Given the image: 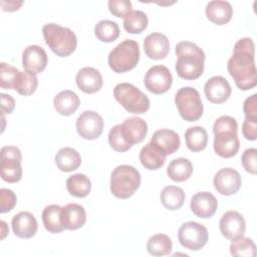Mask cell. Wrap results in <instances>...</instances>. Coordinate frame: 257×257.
<instances>
[{
  "label": "cell",
  "instance_id": "9",
  "mask_svg": "<svg viewBox=\"0 0 257 257\" xmlns=\"http://www.w3.org/2000/svg\"><path fill=\"white\" fill-rule=\"evenodd\" d=\"M178 239L180 244L186 249L198 251L207 244L209 234L204 225L194 221H189L179 228Z\"/></svg>",
  "mask_w": 257,
  "mask_h": 257
},
{
  "label": "cell",
  "instance_id": "46",
  "mask_svg": "<svg viewBox=\"0 0 257 257\" xmlns=\"http://www.w3.org/2000/svg\"><path fill=\"white\" fill-rule=\"evenodd\" d=\"M23 4V1H4L2 0L1 1V6H2V9L4 11H15V10H18L21 5Z\"/></svg>",
  "mask_w": 257,
  "mask_h": 257
},
{
  "label": "cell",
  "instance_id": "37",
  "mask_svg": "<svg viewBox=\"0 0 257 257\" xmlns=\"http://www.w3.org/2000/svg\"><path fill=\"white\" fill-rule=\"evenodd\" d=\"M230 253L238 257H255L256 246L252 239L243 236L238 240L232 241L230 244Z\"/></svg>",
  "mask_w": 257,
  "mask_h": 257
},
{
  "label": "cell",
  "instance_id": "19",
  "mask_svg": "<svg viewBox=\"0 0 257 257\" xmlns=\"http://www.w3.org/2000/svg\"><path fill=\"white\" fill-rule=\"evenodd\" d=\"M12 230L15 236L22 239L32 238L37 232V221L35 217L27 211H22L16 214L11 221Z\"/></svg>",
  "mask_w": 257,
  "mask_h": 257
},
{
  "label": "cell",
  "instance_id": "7",
  "mask_svg": "<svg viewBox=\"0 0 257 257\" xmlns=\"http://www.w3.org/2000/svg\"><path fill=\"white\" fill-rule=\"evenodd\" d=\"M113 95L121 106L131 113H145L150 108L149 97L137 86L128 82H120L113 88Z\"/></svg>",
  "mask_w": 257,
  "mask_h": 257
},
{
  "label": "cell",
  "instance_id": "16",
  "mask_svg": "<svg viewBox=\"0 0 257 257\" xmlns=\"http://www.w3.org/2000/svg\"><path fill=\"white\" fill-rule=\"evenodd\" d=\"M204 91L209 101L218 104L225 102L230 97L232 88L225 77L216 75L206 81Z\"/></svg>",
  "mask_w": 257,
  "mask_h": 257
},
{
  "label": "cell",
  "instance_id": "39",
  "mask_svg": "<svg viewBox=\"0 0 257 257\" xmlns=\"http://www.w3.org/2000/svg\"><path fill=\"white\" fill-rule=\"evenodd\" d=\"M109 146L116 152H126L132 148L126 140L124 139L121 131V124H115L108 133Z\"/></svg>",
  "mask_w": 257,
  "mask_h": 257
},
{
  "label": "cell",
  "instance_id": "1",
  "mask_svg": "<svg viewBox=\"0 0 257 257\" xmlns=\"http://www.w3.org/2000/svg\"><path fill=\"white\" fill-rule=\"evenodd\" d=\"M255 45L251 38L239 39L227 63V69L238 88L248 90L257 83L255 66Z\"/></svg>",
  "mask_w": 257,
  "mask_h": 257
},
{
  "label": "cell",
  "instance_id": "45",
  "mask_svg": "<svg viewBox=\"0 0 257 257\" xmlns=\"http://www.w3.org/2000/svg\"><path fill=\"white\" fill-rule=\"evenodd\" d=\"M1 98V115L4 113H11L15 107V100L14 98L6 93H0Z\"/></svg>",
  "mask_w": 257,
  "mask_h": 257
},
{
  "label": "cell",
  "instance_id": "12",
  "mask_svg": "<svg viewBox=\"0 0 257 257\" xmlns=\"http://www.w3.org/2000/svg\"><path fill=\"white\" fill-rule=\"evenodd\" d=\"M103 125L101 115L93 110L83 111L76 119L77 134L85 140L97 139L102 133Z\"/></svg>",
  "mask_w": 257,
  "mask_h": 257
},
{
  "label": "cell",
  "instance_id": "43",
  "mask_svg": "<svg viewBox=\"0 0 257 257\" xmlns=\"http://www.w3.org/2000/svg\"><path fill=\"white\" fill-rule=\"evenodd\" d=\"M245 118L257 120V94L254 93L247 97L243 104Z\"/></svg>",
  "mask_w": 257,
  "mask_h": 257
},
{
  "label": "cell",
  "instance_id": "17",
  "mask_svg": "<svg viewBox=\"0 0 257 257\" xmlns=\"http://www.w3.org/2000/svg\"><path fill=\"white\" fill-rule=\"evenodd\" d=\"M144 50L149 58L163 59L170 51V42L168 37L160 32L149 34L144 40Z\"/></svg>",
  "mask_w": 257,
  "mask_h": 257
},
{
  "label": "cell",
  "instance_id": "27",
  "mask_svg": "<svg viewBox=\"0 0 257 257\" xmlns=\"http://www.w3.org/2000/svg\"><path fill=\"white\" fill-rule=\"evenodd\" d=\"M55 164L62 172H72L81 164V157L78 152L70 147L62 148L55 156Z\"/></svg>",
  "mask_w": 257,
  "mask_h": 257
},
{
  "label": "cell",
  "instance_id": "32",
  "mask_svg": "<svg viewBox=\"0 0 257 257\" xmlns=\"http://www.w3.org/2000/svg\"><path fill=\"white\" fill-rule=\"evenodd\" d=\"M66 189L70 195L76 198H84L90 193L91 183L85 175L75 174L66 180Z\"/></svg>",
  "mask_w": 257,
  "mask_h": 257
},
{
  "label": "cell",
  "instance_id": "23",
  "mask_svg": "<svg viewBox=\"0 0 257 257\" xmlns=\"http://www.w3.org/2000/svg\"><path fill=\"white\" fill-rule=\"evenodd\" d=\"M206 15L215 24L223 25L229 22L233 15V8L228 1L213 0L206 5Z\"/></svg>",
  "mask_w": 257,
  "mask_h": 257
},
{
  "label": "cell",
  "instance_id": "6",
  "mask_svg": "<svg viewBox=\"0 0 257 257\" xmlns=\"http://www.w3.org/2000/svg\"><path fill=\"white\" fill-rule=\"evenodd\" d=\"M139 59V43L133 39H125L109 52L107 62L114 72L123 73L135 68Z\"/></svg>",
  "mask_w": 257,
  "mask_h": 257
},
{
  "label": "cell",
  "instance_id": "10",
  "mask_svg": "<svg viewBox=\"0 0 257 257\" xmlns=\"http://www.w3.org/2000/svg\"><path fill=\"white\" fill-rule=\"evenodd\" d=\"M1 178L8 183H17L22 178L21 152L17 147L5 146L1 149Z\"/></svg>",
  "mask_w": 257,
  "mask_h": 257
},
{
  "label": "cell",
  "instance_id": "24",
  "mask_svg": "<svg viewBox=\"0 0 257 257\" xmlns=\"http://www.w3.org/2000/svg\"><path fill=\"white\" fill-rule=\"evenodd\" d=\"M151 142L158 146L167 156L174 154L180 148V137L179 135L169 128H161L154 133Z\"/></svg>",
  "mask_w": 257,
  "mask_h": 257
},
{
  "label": "cell",
  "instance_id": "22",
  "mask_svg": "<svg viewBox=\"0 0 257 257\" xmlns=\"http://www.w3.org/2000/svg\"><path fill=\"white\" fill-rule=\"evenodd\" d=\"M62 224L67 230H76L81 228L86 221L84 208L76 203H70L61 209Z\"/></svg>",
  "mask_w": 257,
  "mask_h": 257
},
{
  "label": "cell",
  "instance_id": "18",
  "mask_svg": "<svg viewBox=\"0 0 257 257\" xmlns=\"http://www.w3.org/2000/svg\"><path fill=\"white\" fill-rule=\"evenodd\" d=\"M192 212L199 218H210L217 210L218 202L215 196L209 192H200L195 194L190 203Z\"/></svg>",
  "mask_w": 257,
  "mask_h": 257
},
{
  "label": "cell",
  "instance_id": "14",
  "mask_svg": "<svg viewBox=\"0 0 257 257\" xmlns=\"http://www.w3.org/2000/svg\"><path fill=\"white\" fill-rule=\"evenodd\" d=\"M215 189L224 196L236 194L242 184L240 174L232 168H224L219 170L214 176Z\"/></svg>",
  "mask_w": 257,
  "mask_h": 257
},
{
  "label": "cell",
  "instance_id": "13",
  "mask_svg": "<svg viewBox=\"0 0 257 257\" xmlns=\"http://www.w3.org/2000/svg\"><path fill=\"white\" fill-rule=\"evenodd\" d=\"M219 227L225 238L230 241H235L244 236L246 224L243 216L239 212L228 211L221 217Z\"/></svg>",
  "mask_w": 257,
  "mask_h": 257
},
{
  "label": "cell",
  "instance_id": "8",
  "mask_svg": "<svg viewBox=\"0 0 257 257\" xmlns=\"http://www.w3.org/2000/svg\"><path fill=\"white\" fill-rule=\"evenodd\" d=\"M175 103L183 119L198 120L203 114V103L199 91L191 86L180 88L175 95Z\"/></svg>",
  "mask_w": 257,
  "mask_h": 257
},
{
  "label": "cell",
  "instance_id": "42",
  "mask_svg": "<svg viewBox=\"0 0 257 257\" xmlns=\"http://www.w3.org/2000/svg\"><path fill=\"white\" fill-rule=\"evenodd\" d=\"M256 156L257 150L255 148H250L244 151L241 157L242 166L246 172L255 175L256 174Z\"/></svg>",
  "mask_w": 257,
  "mask_h": 257
},
{
  "label": "cell",
  "instance_id": "30",
  "mask_svg": "<svg viewBox=\"0 0 257 257\" xmlns=\"http://www.w3.org/2000/svg\"><path fill=\"white\" fill-rule=\"evenodd\" d=\"M160 199L166 209L175 211L183 206L185 201V193L180 187L167 186L162 190Z\"/></svg>",
  "mask_w": 257,
  "mask_h": 257
},
{
  "label": "cell",
  "instance_id": "11",
  "mask_svg": "<svg viewBox=\"0 0 257 257\" xmlns=\"http://www.w3.org/2000/svg\"><path fill=\"white\" fill-rule=\"evenodd\" d=\"M144 82L149 91L161 94L170 89L173 83V76L167 66L155 65L147 71Z\"/></svg>",
  "mask_w": 257,
  "mask_h": 257
},
{
  "label": "cell",
  "instance_id": "3",
  "mask_svg": "<svg viewBox=\"0 0 257 257\" xmlns=\"http://www.w3.org/2000/svg\"><path fill=\"white\" fill-rule=\"evenodd\" d=\"M238 124L234 117L222 115L216 119L213 125L214 151L222 158H232L239 150L240 142L237 136Z\"/></svg>",
  "mask_w": 257,
  "mask_h": 257
},
{
  "label": "cell",
  "instance_id": "4",
  "mask_svg": "<svg viewBox=\"0 0 257 257\" xmlns=\"http://www.w3.org/2000/svg\"><path fill=\"white\" fill-rule=\"evenodd\" d=\"M42 33L45 43L57 56L66 57L76 48V35L67 27H62L56 23H47L43 25Z\"/></svg>",
  "mask_w": 257,
  "mask_h": 257
},
{
  "label": "cell",
  "instance_id": "26",
  "mask_svg": "<svg viewBox=\"0 0 257 257\" xmlns=\"http://www.w3.org/2000/svg\"><path fill=\"white\" fill-rule=\"evenodd\" d=\"M80 100L78 95L72 90H62L58 92L53 99L55 110L61 115L72 114L79 106Z\"/></svg>",
  "mask_w": 257,
  "mask_h": 257
},
{
  "label": "cell",
  "instance_id": "15",
  "mask_svg": "<svg viewBox=\"0 0 257 257\" xmlns=\"http://www.w3.org/2000/svg\"><path fill=\"white\" fill-rule=\"evenodd\" d=\"M48 61L45 50L39 45H29L22 53V65L25 71L37 74L44 70Z\"/></svg>",
  "mask_w": 257,
  "mask_h": 257
},
{
  "label": "cell",
  "instance_id": "40",
  "mask_svg": "<svg viewBox=\"0 0 257 257\" xmlns=\"http://www.w3.org/2000/svg\"><path fill=\"white\" fill-rule=\"evenodd\" d=\"M133 6L130 0H109L108 1V9L111 14L116 17H125L128 13H131Z\"/></svg>",
  "mask_w": 257,
  "mask_h": 257
},
{
  "label": "cell",
  "instance_id": "36",
  "mask_svg": "<svg viewBox=\"0 0 257 257\" xmlns=\"http://www.w3.org/2000/svg\"><path fill=\"white\" fill-rule=\"evenodd\" d=\"M38 85V79L35 74L27 71H20L14 89L21 95L32 94Z\"/></svg>",
  "mask_w": 257,
  "mask_h": 257
},
{
  "label": "cell",
  "instance_id": "2",
  "mask_svg": "<svg viewBox=\"0 0 257 257\" xmlns=\"http://www.w3.org/2000/svg\"><path fill=\"white\" fill-rule=\"evenodd\" d=\"M176 71L181 78L193 80L199 78L204 71L205 53L194 42L181 41L176 45Z\"/></svg>",
  "mask_w": 257,
  "mask_h": 257
},
{
  "label": "cell",
  "instance_id": "28",
  "mask_svg": "<svg viewBox=\"0 0 257 257\" xmlns=\"http://www.w3.org/2000/svg\"><path fill=\"white\" fill-rule=\"evenodd\" d=\"M61 209L62 207L52 204L44 208L42 212V222L45 229L53 234L62 232L65 228L62 224L61 218Z\"/></svg>",
  "mask_w": 257,
  "mask_h": 257
},
{
  "label": "cell",
  "instance_id": "31",
  "mask_svg": "<svg viewBox=\"0 0 257 257\" xmlns=\"http://www.w3.org/2000/svg\"><path fill=\"white\" fill-rule=\"evenodd\" d=\"M185 140L190 151L200 152L203 151L207 146L208 134L203 126H192L186 131Z\"/></svg>",
  "mask_w": 257,
  "mask_h": 257
},
{
  "label": "cell",
  "instance_id": "47",
  "mask_svg": "<svg viewBox=\"0 0 257 257\" xmlns=\"http://www.w3.org/2000/svg\"><path fill=\"white\" fill-rule=\"evenodd\" d=\"M1 224V239H4L5 236L8 234V226L4 221H0Z\"/></svg>",
  "mask_w": 257,
  "mask_h": 257
},
{
  "label": "cell",
  "instance_id": "35",
  "mask_svg": "<svg viewBox=\"0 0 257 257\" xmlns=\"http://www.w3.org/2000/svg\"><path fill=\"white\" fill-rule=\"evenodd\" d=\"M94 34L102 42H112L119 36V28L114 21L100 20L94 26Z\"/></svg>",
  "mask_w": 257,
  "mask_h": 257
},
{
  "label": "cell",
  "instance_id": "44",
  "mask_svg": "<svg viewBox=\"0 0 257 257\" xmlns=\"http://www.w3.org/2000/svg\"><path fill=\"white\" fill-rule=\"evenodd\" d=\"M242 133L246 140L255 141L257 138V120L245 118L242 124Z\"/></svg>",
  "mask_w": 257,
  "mask_h": 257
},
{
  "label": "cell",
  "instance_id": "21",
  "mask_svg": "<svg viewBox=\"0 0 257 257\" xmlns=\"http://www.w3.org/2000/svg\"><path fill=\"white\" fill-rule=\"evenodd\" d=\"M121 131L126 142L133 146L141 143L146 138L148 124L143 118L139 116H132L121 123Z\"/></svg>",
  "mask_w": 257,
  "mask_h": 257
},
{
  "label": "cell",
  "instance_id": "38",
  "mask_svg": "<svg viewBox=\"0 0 257 257\" xmlns=\"http://www.w3.org/2000/svg\"><path fill=\"white\" fill-rule=\"evenodd\" d=\"M20 73L16 67L5 62L0 63V86L4 89H14Z\"/></svg>",
  "mask_w": 257,
  "mask_h": 257
},
{
  "label": "cell",
  "instance_id": "5",
  "mask_svg": "<svg viewBox=\"0 0 257 257\" xmlns=\"http://www.w3.org/2000/svg\"><path fill=\"white\" fill-rule=\"evenodd\" d=\"M141 185L140 172L130 165L117 166L110 175V192L118 199H128Z\"/></svg>",
  "mask_w": 257,
  "mask_h": 257
},
{
  "label": "cell",
  "instance_id": "29",
  "mask_svg": "<svg viewBox=\"0 0 257 257\" xmlns=\"http://www.w3.org/2000/svg\"><path fill=\"white\" fill-rule=\"evenodd\" d=\"M193 173L192 163L185 158H177L173 160L167 169V174L171 180L175 182H184L188 180Z\"/></svg>",
  "mask_w": 257,
  "mask_h": 257
},
{
  "label": "cell",
  "instance_id": "25",
  "mask_svg": "<svg viewBox=\"0 0 257 257\" xmlns=\"http://www.w3.org/2000/svg\"><path fill=\"white\" fill-rule=\"evenodd\" d=\"M167 155L152 142L142 148L140 152L141 164L148 170H158L164 166Z\"/></svg>",
  "mask_w": 257,
  "mask_h": 257
},
{
  "label": "cell",
  "instance_id": "41",
  "mask_svg": "<svg viewBox=\"0 0 257 257\" xmlns=\"http://www.w3.org/2000/svg\"><path fill=\"white\" fill-rule=\"evenodd\" d=\"M17 203V197L12 190L0 189V212L6 213L11 211Z\"/></svg>",
  "mask_w": 257,
  "mask_h": 257
},
{
  "label": "cell",
  "instance_id": "34",
  "mask_svg": "<svg viewBox=\"0 0 257 257\" xmlns=\"http://www.w3.org/2000/svg\"><path fill=\"white\" fill-rule=\"evenodd\" d=\"M147 26L148 17L147 14L142 10H133L123 18V27L128 33H142Z\"/></svg>",
  "mask_w": 257,
  "mask_h": 257
},
{
  "label": "cell",
  "instance_id": "33",
  "mask_svg": "<svg viewBox=\"0 0 257 257\" xmlns=\"http://www.w3.org/2000/svg\"><path fill=\"white\" fill-rule=\"evenodd\" d=\"M172 246V240L168 235L156 234L148 240L147 250L153 256H165L171 253Z\"/></svg>",
  "mask_w": 257,
  "mask_h": 257
},
{
  "label": "cell",
  "instance_id": "20",
  "mask_svg": "<svg viewBox=\"0 0 257 257\" xmlns=\"http://www.w3.org/2000/svg\"><path fill=\"white\" fill-rule=\"evenodd\" d=\"M75 81L80 90L85 93L98 91L103 83L100 72L93 67H83L76 73Z\"/></svg>",
  "mask_w": 257,
  "mask_h": 257
}]
</instances>
